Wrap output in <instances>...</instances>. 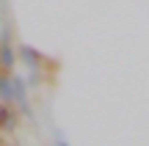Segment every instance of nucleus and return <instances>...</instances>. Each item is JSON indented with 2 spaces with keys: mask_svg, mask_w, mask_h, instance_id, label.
Here are the masks:
<instances>
[{
  "mask_svg": "<svg viewBox=\"0 0 149 146\" xmlns=\"http://www.w3.org/2000/svg\"><path fill=\"white\" fill-rule=\"evenodd\" d=\"M22 58H25V61H28V64H31V66H33V64H36V61H39L36 55L31 53V47H22Z\"/></svg>",
  "mask_w": 149,
  "mask_h": 146,
  "instance_id": "3",
  "label": "nucleus"
},
{
  "mask_svg": "<svg viewBox=\"0 0 149 146\" xmlns=\"http://www.w3.org/2000/svg\"><path fill=\"white\" fill-rule=\"evenodd\" d=\"M0 146H6V143H3V138H0Z\"/></svg>",
  "mask_w": 149,
  "mask_h": 146,
  "instance_id": "4",
  "label": "nucleus"
},
{
  "mask_svg": "<svg viewBox=\"0 0 149 146\" xmlns=\"http://www.w3.org/2000/svg\"><path fill=\"white\" fill-rule=\"evenodd\" d=\"M14 124H17V116L11 113L6 105H0V127H3V130H14Z\"/></svg>",
  "mask_w": 149,
  "mask_h": 146,
  "instance_id": "1",
  "label": "nucleus"
},
{
  "mask_svg": "<svg viewBox=\"0 0 149 146\" xmlns=\"http://www.w3.org/2000/svg\"><path fill=\"white\" fill-rule=\"evenodd\" d=\"M0 64H3V69H11V64H14V53H11L8 44L0 47Z\"/></svg>",
  "mask_w": 149,
  "mask_h": 146,
  "instance_id": "2",
  "label": "nucleus"
}]
</instances>
